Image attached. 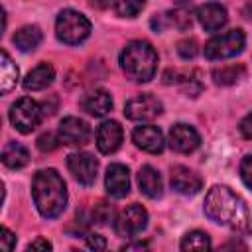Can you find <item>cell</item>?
I'll return each instance as SVG.
<instances>
[{
  "label": "cell",
  "mask_w": 252,
  "mask_h": 252,
  "mask_svg": "<svg viewBox=\"0 0 252 252\" xmlns=\"http://www.w3.org/2000/svg\"><path fill=\"white\" fill-rule=\"evenodd\" d=\"M167 26H173L177 30H189L191 28V0H177L175 8H171L167 14Z\"/></svg>",
  "instance_id": "obj_23"
},
{
  "label": "cell",
  "mask_w": 252,
  "mask_h": 252,
  "mask_svg": "<svg viewBox=\"0 0 252 252\" xmlns=\"http://www.w3.org/2000/svg\"><path fill=\"white\" fill-rule=\"evenodd\" d=\"M104 187L110 197L114 199H124L130 193V171L122 163H112L106 169L104 175Z\"/></svg>",
  "instance_id": "obj_12"
},
{
  "label": "cell",
  "mask_w": 252,
  "mask_h": 252,
  "mask_svg": "<svg viewBox=\"0 0 252 252\" xmlns=\"http://www.w3.org/2000/svg\"><path fill=\"white\" fill-rule=\"evenodd\" d=\"M240 177L248 189H252V154L240 161Z\"/></svg>",
  "instance_id": "obj_30"
},
{
  "label": "cell",
  "mask_w": 252,
  "mask_h": 252,
  "mask_svg": "<svg viewBox=\"0 0 252 252\" xmlns=\"http://www.w3.org/2000/svg\"><path fill=\"white\" fill-rule=\"evenodd\" d=\"M91 126L77 116H65L57 130L59 140L69 146H85L91 140Z\"/></svg>",
  "instance_id": "obj_10"
},
{
  "label": "cell",
  "mask_w": 252,
  "mask_h": 252,
  "mask_svg": "<svg viewBox=\"0 0 252 252\" xmlns=\"http://www.w3.org/2000/svg\"><path fill=\"white\" fill-rule=\"evenodd\" d=\"M18 75H20V71H18L16 63L10 59V55L6 51H2L0 53V91H2V94L10 93L16 87Z\"/></svg>",
  "instance_id": "obj_21"
},
{
  "label": "cell",
  "mask_w": 252,
  "mask_h": 252,
  "mask_svg": "<svg viewBox=\"0 0 252 252\" xmlns=\"http://www.w3.org/2000/svg\"><path fill=\"white\" fill-rule=\"evenodd\" d=\"M148 224V211L142 205H130L120 213L118 220H114V230L120 236H136Z\"/></svg>",
  "instance_id": "obj_8"
},
{
  "label": "cell",
  "mask_w": 252,
  "mask_h": 252,
  "mask_svg": "<svg viewBox=\"0 0 252 252\" xmlns=\"http://www.w3.org/2000/svg\"><path fill=\"white\" fill-rule=\"evenodd\" d=\"M246 45V35L242 30H230L226 33L215 35L205 43V57L207 59H228L238 55Z\"/></svg>",
  "instance_id": "obj_5"
},
{
  "label": "cell",
  "mask_w": 252,
  "mask_h": 252,
  "mask_svg": "<svg viewBox=\"0 0 252 252\" xmlns=\"http://www.w3.org/2000/svg\"><path fill=\"white\" fill-rule=\"evenodd\" d=\"M244 75H246V69H244V65H240V63H236V65H224V67L213 71L215 83H217V85H222V87H228V85L238 83Z\"/></svg>",
  "instance_id": "obj_24"
},
{
  "label": "cell",
  "mask_w": 252,
  "mask_h": 252,
  "mask_svg": "<svg viewBox=\"0 0 252 252\" xmlns=\"http://www.w3.org/2000/svg\"><path fill=\"white\" fill-rule=\"evenodd\" d=\"M211 246H213V242H211L209 234L203 230L187 232L181 240V250H209Z\"/></svg>",
  "instance_id": "obj_25"
},
{
  "label": "cell",
  "mask_w": 252,
  "mask_h": 252,
  "mask_svg": "<svg viewBox=\"0 0 252 252\" xmlns=\"http://www.w3.org/2000/svg\"><path fill=\"white\" fill-rule=\"evenodd\" d=\"M163 110V104L158 96H154L152 93H142L134 98H130L124 106V116L128 120H136V122H150L154 118H158Z\"/></svg>",
  "instance_id": "obj_7"
},
{
  "label": "cell",
  "mask_w": 252,
  "mask_h": 252,
  "mask_svg": "<svg viewBox=\"0 0 252 252\" xmlns=\"http://www.w3.org/2000/svg\"><path fill=\"white\" fill-rule=\"evenodd\" d=\"M138 185H140V191L150 197V199H158L163 195V181H161V175L158 169H154L152 165H144L138 173Z\"/></svg>",
  "instance_id": "obj_18"
},
{
  "label": "cell",
  "mask_w": 252,
  "mask_h": 252,
  "mask_svg": "<svg viewBox=\"0 0 252 252\" xmlns=\"http://www.w3.org/2000/svg\"><path fill=\"white\" fill-rule=\"evenodd\" d=\"M28 250H51V242H47L43 238H35L33 242L28 244Z\"/></svg>",
  "instance_id": "obj_35"
},
{
  "label": "cell",
  "mask_w": 252,
  "mask_h": 252,
  "mask_svg": "<svg viewBox=\"0 0 252 252\" xmlns=\"http://www.w3.org/2000/svg\"><path fill=\"white\" fill-rule=\"evenodd\" d=\"M55 79V71L49 63H39L37 67H33L26 79H24V89L26 91H43L47 89Z\"/></svg>",
  "instance_id": "obj_19"
},
{
  "label": "cell",
  "mask_w": 252,
  "mask_h": 252,
  "mask_svg": "<svg viewBox=\"0 0 252 252\" xmlns=\"http://www.w3.org/2000/svg\"><path fill=\"white\" fill-rule=\"evenodd\" d=\"M195 16H197L199 24L207 32H219L228 22V14H226L224 6L217 4V2H207V4L199 6L197 12H195Z\"/></svg>",
  "instance_id": "obj_16"
},
{
  "label": "cell",
  "mask_w": 252,
  "mask_h": 252,
  "mask_svg": "<svg viewBox=\"0 0 252 252\" xmlns=\"http://www.w3.org/2000/svg\"><path fill=\"white\" fill-rule=\"evenodd\" d=\"M33 203L43 219H55L65 211L67 187L63 177L55 169H41L32 181Z\"/></svg>",
  "instance_id": "obj_2"
},
{
  "label": "cell",
  "mask_w": 252,
  "mask_h": 252,
  "mask_svg": "<svg viewBox=\"0 0 252 252\" xmlns=\"http://www.w3.org/2000/svg\"><path fill=\"white\" fill-rule=\"evenodd\" d=\"M81 106L91 116H104L112 108V96L104 89H94V91H91L83 96Z\"/></svg>",
  "instance_id": "obj_17"
},
{
  "label": "cell",
  "mask_w": 252,
  "mask_h": 252,
  "mask_svg": "<svg viewBox=\"0 0 252 252\" xmlns=\"http://www.w3.org/2000/svg\"><path fill=\"white\" fill-rule=\"evenodd\" d=\"M132 140L140 150H144L148 154H159V152H163V146H165L161 130L158 126H152V124L138 126L132 132Z\"/></svg>",
  "instance_id": "obj_14"
},
{
  "label": "cell",
  "mask_w": 252,
  "mask_h": 252,
  "mask_svg": "<svg viewBox=\"0 0 252 252\" xmlns=\"http://www.w3.org/2000/svg\"><path fill=\"white\" fill-rule=\"evenodd\" d=\"M201 144V138L197 134V130L189 124H173L169 130V146L171 150L179 152V154H191L193 150H197Z\"/></svg>",
  "instance_id": "obj_11"
},
{
  "label": "cell",
  "mask_w": 252,
  "mask_h": 252,
  "mask_svg": "<svg viewBox=\"0 0 252 252\" xmlns=\"http://www.w3.org/2000/svg\"><path fill=\"white\" fill-rule=\"evenodd\" d=\"M87 246L91 250H104L106 248V240L100 234H87Z\"/></svg>",
  "instance_id": "obj_32"
},
{
  "label": "cell",
  "mask_w": 252,
  "mask_h": 252,
  "mask_svg": "<svg viewBox=\"0 0 252 252\" xmlns=\"http://www.w3.org/2000/svg\"><path fill=\"white\" fill-rule=\"evenodd\" d=\"M89 4H91L93 8H98V10H102V8H106V6L110 4V0H89Z\"/></svg>",
  "instance_id": "obj_37"
},
{
  "label": "cell",
  "mask_w": 252,
  "mask_h": 252,
  "mask_svg": "<svg viewBox=\"0 0 252 252\" xmlns=\"http://www.w3.org/2000/svg\"><path fill=\"white\" fill-rule=\"evenodd\" d=\"M0 246H2V250H6V252H10V250L16 246V236H14V232H12L10 228H6V226H2Z\"/></svg>",
  "instance_id": "obj_31"
},
{
  "label": "cell",
  "mask_w": 252,
  "mask_h": 252,
  "mask_svg": "<svg viewBox=\"0 0 252 252\" xmlns=\"http://www.w3.org/2000/svg\"><path fill=\"white\" fill-rule=\"evenodd\" d=\"M41 118H43L41 106L33 98H28V96L18 98L10 108V122L22 134H30L32 130H35Z\"/></svg>",
  "instance_id": "obj_6"
},
{
  "label": "cell",
  "mask_w": 252,
  "mask_h": 252,
  "mask_svg": "<svg viewBox=\"0 0 252 252\" xmlns=\"http://www.w3.org/2000/svg\"><path fill=\"white\" fill-rule=\"evenodd\" d=\"M67 167L73 173V177L81 183V185H93L96 179V171H98V161L87 154V152H77L71 154L67 158Z\"/></svg>",
  "instance_id": "obj_9"
},
{
  "label": "cell",
  "mask_w": 252,
  "mask_h": 252,
  "mask_svg": "<svg viewBox=\"0 0 252 252\" xmlns=\"http://www.w3.org/2000/svg\"><path fill=\"white\" fill-rule=\"evenodd\" d=\"M144 248H148V242H130V244H124L122 246V250H144Z\"/></svg>",
  "instance_id": "obj_36"
},
{
  "label": "cell",
  "mask_w": 252,
  "mask_h": 252,
  "mask_svg": "<svg viewBox=\"0 0 252 252\" xmlns=\"http://www.w3.org/2000/svg\"><path fill=\"white\" fill-rule=\"evenodd\" d=\"M114 12L122 18H134L146 6V0H114Z\"/></svg>",
  "instance_id": "obj_26"
},
{
  "label": "cell",
  "mask_w": 252,
  "mask_h": 252,
  "mask_svg": "<svg viewBox=\"0 0 252 252\" xmlns=\"http://www.w3.org/2000/svg\"><path fill=\"white\" fill-rule=\"evenodd\" d=\"M55 35L67 45H79L91 35V22L77 10H63L55 20Z\"/></svg>",
  "instance_id": "obj_4"
},
{
  "label": "cell",
  "mask_w": 252,
  "mask_h": 252,
  "mask_svg": "<svg viewBox=\"0 0 252 252\" xmlns=\"http://www.w3.org/2000/svg\"><path fill=\"white\" fill-rule=\"evenodd\" d=\"M240 134H242L244 138L252 140V112L242 118V122H240Z\"/></svg>",
  "instance_id": "obj_33"
},
{
  "label": "cell",
  "mask_w": 252,
  "mask_h": 252,
  "mask_svg": "<svg viewBox=\"0 0 252 252\" xmlns=\"http://www.w3.org/2000/svg\"><path fill=\"white\" fill-rule=\"evenodd\" d=\"M93 220L96 224H114V209L106 201H98L93 209Z\"/></svg>",
  "instance_id": "obj_27"
},
{
  "label": "cell",
  "mask_w": 252,
  "mask_h": 252,
  "mask_svg": "<svg viewBox=\"0 0 252 252\" xmlns=\"http://www.w3.org/2000/svg\"><path fill=\"white\" fill-rule=\"evenodd\" d=\"M41 30L37 26H24L14 33V45L20 51H33L41 43Z\"/></svg>",
  "instance_id": "obj_22"
},
{
  "label": "cell",
  "mask_w": 252,
  "mask_h": 252,
  "mask_svg": "<svg viewBox=\"0 0 252 252\" xmlns=\"http://www.w3.org/2000/svg\"><path fill=\"white\" fill-rule=\"evenodd\" d=\"M169 179H171V187L181 195H195L203 187V179L185 165H173Z\"/></svg>",
  "instance_id": "obj_15"
},
{
  "label": "cell",
  "mask_w": 252,
  "mask_h": 252,
  "mask_svg": "<svg viewBox=\"0 0 252 252\" xmlns=\"http://www.w3.org/2000/svg\"><path fill=\"white\" fill-rule=\"evenodd\" d=\"M205 215L213 222L222 224L238 234L252 232V220L246 203L226 185H215L209 189L205 197Z\"/></svg>",
  "instance_id": "obj_1"
},
{
  "label": "cell",
  "mask_w": 252,
  "mask_h": 252,
  "mask_svg": "<svg viewBox=\"0 0 252 252\" xmlns=\"http://www.w3.org/2000/svg\"><path fill=\"white\" fill-rule=\"evenodd\" d=\"M152 28H154L156 32H163V30L167 28V18H165V14H156V16L152 18Z\"/></svg>",
  "instance_id": "obj_34"
},
{
  "label": "cell",
  "mask_w": 252,
  "mask_h": 252,
  "mask_svg": "<svg viewBox=\"0 0 252 252\" xmlns=\"http://www.w3.org/2000/svg\"><path fill=\"white\" fill-rule=\"evenodd\" d=\"M244 16H246V18H252V0H248V4H246V8H244Z\"/></svg>",
  "instance_id": "obj_38"
},
{
  "label": "cell",
  "mask_w": 252,
  "mask_h": 252,
  "mask_svg": "<svg viewBox=\"0 0 252 252\" xmlns=\"http://www.w3.org/2000/svg\"><path fill=\"white\" fill-rule=\"evenodd\" d=\"M124 132L116 120H106L98 126L96 132V148L100 154H114L122 144Z\"/></svg>",
  "instance_id": "obj_13"
},
{
  "label": "cell",
  "mask_w": 252,
  "mask_h": 252,
  "mask_svg": "<svg viewBox=\"0 0 252 252\" xmlns=\"http://www.w3.org/2000/svg\"><path fill=\"white\" fill-rule=\"evenodd\" d=\"M59 144H61L59 136H55V134H51V132H45V134H41V136L37 138V148H39L41 152H53Z\"/></svg>",
  "instance_id": "obj_29"
},
{
  "label": "cell",
  "mask_w": 252,
  "mask_h": 252,
  "mask_svg": "<svg viewBox=\"0 0 252 252\" xmlns=\"http://www.w3.org/2000/svg\"><path fill=\"white\" fill-rule=\"evenodd\" d=\"M30 161V152L18 144V142H10L4 146L2 150V163L10 169H22L24 165H28Z\"/></svg>",
  "instance_id": "obj_20"
},
{
  "label": "cell",
  "mask_w": 252,
  "mask_h": 252,
  "mask_svg": "<svg viewBox=\"0 0 252 252\" xmlns=\"http://www.w3.org/2000/svg\"><path fill=\"white\" fill-rule=\"evenodd\" d=\"M120 67L124 75L136 83H148L158 69V53L152 43L144 39L130 41L120 53Z\"/></svg>",
  "instance_id": "obj_3"
},
{
  "label": "cell",
  "mask_w": 252,
  "mask_h": 252,
  "mask_svg": "<svg viewBox=\"0 0 252 252\" xmlns=\"http://www.w3.org/2000/svg\"><path fill=\"white\" fill-rule=\"evenodd\" d=\"M177 53H179L181 59H193V57H197V53H199V43H197V39H193V37L181 39V41L177 43Z\"/></svg>",
  "instance_id": "obj_28"
}]
</instances>
